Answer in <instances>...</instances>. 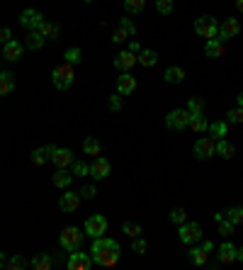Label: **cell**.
Masks as SVG:
<instances>
[{
	"label": "cell",
	"mask_w": 243,
	"mask_h": 270,
	"mask_svg": "<svg viewBox=\"0 0 243 270\" xmlns=\"http://www.w3.org/2000/svg\"><path fill=\"white\" fill-rule=\"evenodd\" d=\"M90 258H93V265H100V268H114V265L119 263V258H122V248L114 239L100 236V239H93Z\"/></svg>",
	"instance_id": "6da1fadb"
},
{
	"label": "cell",
	"mask_w": 243,
	"mask_h": 270,
	"mask_svg": "<svg viewBox=\"0 0 243 270\" xmlns=\"http://www.w3.org/2000/svg\"><path fill=\"white\" fill-rule=\"evenodd\" d=\"M51 81H54L56 90H68L73 81H76V66H71V64H61V66L54 68V73H51Z\"/></svg>",
	"instance_id": "7a4b0ae2"
},
{
	"label": "cell",
	"mask_w": 243,
	"mask_h": 270,
	"mask_svg": "<svg viewBox=\"0 0 243 270\" xmlns=\"http://www.w3.org/2000/svg\"><path fill=\"white\" fill-rule=\"evenodd\" d=\"M58 243H61L64 251L73 253V251H78L83 246V231L78 227H66V229L61 231V236H58Z\"/></svg>",
	"instance_id": "3957f363"
},
{
	"label": "cell",
	"mask_w": 243,
	"mask_h": 270,
	"mask_svg": "<svg viewBox=\"0 0 243 270\" xmlns=\"http://www.w3.org/2000/svg\"><path fill=\"white\" fill-rule=\"evenodd\" d=\"M195 32L202 37V39H216L219 37V22H216L212 15H202L195 20Z\"/></svg>",
	"instance_id": "277c9868"
},
{
	"label": "cell",
	"mask_w": 243,
	"mask_h": 270,
	"mask_svg": "<svg viewBox=\"0 0 243 270\" xmlns=\"http://www.w3.org/2000/svg\"><path fill=\"white\" fill-rule=\"evenodd\" d=\"M192 153L200 158V161H209L212 156H216V139L214 136H200L192 146Z\"/></svg>",
	"instance_id": "5b68a950"
},
{
	"label": "cell",
	"mask_w": 243,
	"mask_h": 270,
	"mask_svg": "<svg viewBox=\"0 0 243 270\" xmlns=\"http://www.w3.org/2000/svg\"><path fill=\"white\" fill-rule=\"evenodd\" d=\"M177 236H180V243H197L202 241V227L197 224V222H183L180 224V229H177Z\"/></svg>",
	"instance_id": "8992f818"
},
{
	"label": "cell",
	"mask_w": 243,
	"mask_h": 270,
	"mask_svg": "<svg viewBox=\"0 0 243 270\" xmlns=\"http://www.w3.org/2000/svg\"><path fill=\"white\" fill-rule=\"evenodd\" d=\"M188 124H190L188 107L173 110V112H168V117H165V127H168V129H173V132H183V129H188Z\"/></svg>",
	"instance_id": "52a82bcc"
},
{
	"label": "cell",
	"mask_w": 243,
	"mask_h": 270,
	"mask_svg": "<svg viewBox=\"0 0 243 270\" xmlns=\"http://www.w3.org/2000/svg\"><path fill=\"white\" fill-rule=\"evenodd\" d=\"M105 231H107V219L102 214L88 217V222H85V236L100 239V236H105Z\"/></svg>",
	"instance_id": "ba28073f"
},
{
	"label": "cell",
	"mask_w": 243,
	"mask_h": 270,
	"mask_svg": "<svg viewBox=\"0 0 243 270\" xmlns=\"http://www.w3.org/2000/svg\"><path fill=\"white\" fill-rule=\"evenodd\" d=\"M66 268L68 270H90L93 268V258H90V253H83L81 248H78V251H73V253L68 256Z\"/></svg>",
	"instance_id": "9c48e42d"
},
{
	"label": "cell",
	"mask_w": 243,
	"mask_h": 270,
	"mask_svg": "<svg viewBox=\"0 0 243 270\" xmlns=\"http://www.w3.org/2000/svg\"><path fill=\"white\" fill-rule=\"evenodd\" d=\"M41 22H44V15H41L39 10H34V8H25V10L20 13V25L27 27L29 32H32V29H39Z\"/></svg>",
	"instance_id": "30bf717a"
},
{
	"label": "cell",
	"mask_w": 243,
	"mask_h": 270,
	"mask_svg": "<svg viewBox=\"0 0 243 270\" xmlns=\"http://www.w3.org/2000/svg\"><path fill=\"white\" fill-rule=\"evenodd\" d=\"M238 32H241V25H238V20L236 17H226L221 25H219V41H229L233 37H238Z\"/></svg>",
	"instance_id": "8fae6325"
},
{
	"label": "cell",
	"mask_w": 243,
	"mask_h": 270,
	"mask_svg": "<svg viewBox=\"0 0 243 270\" xmlns=\"http://www.w3.org/2000/svg\"><path fill=\"white\" fill-rule=\"evenodd\" d=\"M81 192H71L66 188V192L58 197V207H61V212H76L78 207H81Z\"/></svg>",
	"instance_id": "7c38bea8"
},
{
	"label": "cell",
	"mask_w": 243,
	"mask_h": 270,
	"mask_svg": "<svg viewBox=\"0 0 243 270\" xmlns=\"http://www.w3.org/2000/svg\"><path fill=\"white\" fill-rule=\"evenodd\" d=\"M109 171H112V166H109V161L105 156H97V158H93V163H90V176H93V180H105V178L109 176Z\"/></svg>",
	"instance_id": "4fadbf2b"
},
{
	"label": "cell",
	"mask_w": 243,
	"mask_h": 270,
	"mask_svg": "<svg viewBox=\"0 0 243 270\" xmlns=\"http://www.w3.org/2000/svg\"><path fill=\"white\" fill-rule=\"evenodd\" d=\"M25 54V44L17 39H10L8 44H3V59L5 61H20Z\"/></svg>",
	"instance_id": "5bb4252c"
},
{
	"label": "cell",
	"mask_w": 243,
	"mask_h": 270,
	"mask_svg": "<svg viewBox=\"0 0 243 270\" xmlns=\"http://www.w3.org/2000/svg\"><path fill=\"white\" fill-rule=\"evenodd\" d=\"M51 161L56 163V168H71L73 166V151L71 149H58V146H51Z\"/></svg>",
	"instance_id": "9a60e30c"
},
{
	"label": "cell",
	"mask_w": 243,
	"mask_h": 270,
	"mask_svg": "<svg viewBox=\"0 0 243 270\" xmlns=\"http://www.w3.org/2000/svg\"><path fill=\"white\" fill-rule=\"evenodd\" d=\"M136 66V54L134 51H129V49H122L119 54L114 56V68L117 71H132V68Z\"/></svg>",
	"instance_id": "2e32d148"
},
{
	"label": "cell",
	"mask_w": 243,
	"mask_h": 270,
	"mask_svg": "<svg viewBox=\"0 0 243 270\" xmlns=\"http://www.w3.org/2000/svg\"><path fill=\"white\" fill-rule=\"evenodd\" d=\"M216 258H219V265H233L236 263V246L233 243H221L216 248Z\"/></svg>",
	"instance_id": "e0dca14e"
},
{
	"label": "cell",
	"mask_w": 243,
	"mask_h": 270,
	"mask_svg": "<svg viewBox=\"0 0 243 270\" xmlns=\"http://www.w3.org/2000/svg\"><path fill=\"white\" fill-rule=\"evenodd\" d=\"M136 90V78L129 71H122L119 78H117V93L119 95H132Z\"/></svg>",
	"instance_id": "ac0fdd59"
},
{
	"label": "cell",
	"mask_w": 243,
	"mask_h": 270,
	"mask_svg": "<svg viewBox=\"0 0 243 270\" xmlns=\"http://www.w3.org/2000/svg\"><path fill=\"white\" fill-rule=\"evenodd\" d=\"M51 183H54L58 190H66L71 183H73V173L68 171V168H56L54 178H51Z\"/></svg>",
	"instance_id": "d6986e66"
},
{
	"label": "cell",
	"mask_w": 243,
	"mask_h": 270,
	"mask_svg": "<svg viewBox=\"0 0 243 270\" xmlns=\"http://www.w3.org/2000/svg\"><path fill=\"white\" fill-rule=\"evenodd\" d=\"M39 32L44 34V39L46 41H58L61 39V27H58L56 22H46V20H44V22L39 25Z\"/></svg>",
	"instance_id": "ffe728a7"
},
{
	"label": "cell",
	"mask_w": 243,
	"mask_h": 270,
	"mask_svg": "<svg viewBox=\"0 0 243 270\" xmlns=\"http://www.w3.org/2000/svg\"><path fill=\"white\" fill-rule=\"evenodd\" d=\"M44 34H41L39 29H32L27 34V39H25V49H29V51H39V49H44Z\"/></svg>",
	"instance_id": "44dd1931"
},
{
	"label": "cell",
	"mask_w": 243,
	"mask_h": 270,
	"mask_svg": "<svg viewBox=\"0 0 243 270\" xmlns=\"http://www.w3.org/2000/svg\"><path fill=\"white\" fill-rule=\"evenodd\" d=\"M15 90V73L13 71H0V97L10 95Z\"/></svg>",
	"instance_id": "7402d4cb"
},
{
	"label": "cell",
	"mask_w": 243,
	"mask_h": 270,
	"mask_svg": "<svg viewBox=\"0 0 243 270\" xmlns=\"http://www.w3.org/2000/svg\"><path fill=\"white\" fill-rule=\"evenodd\" d=\"M204 54L209 56V59H221V56L226 54V46H224V41L209 39L207 44H204Z\"/></svg>",
	"instance_id": "603a6c76"
},
{
	"label": "cell",
	"mask_w": 243,
	"mask_h": 270,
	"mask_svg": "<svg viewBox=\"0 0 243 270\" xmlns=\"http://www.w3.org/2000/svg\"><path fill=\"white\" fill-rule=\"evenodd\" d=\"M83 153L97 158V156H102V144H100L95 136H85V141H83Z\"/></svg>",
	"instance_id": "cb8c5ba5"
},
{
	"label": "cell",
	"mask_w": 243,
	"mask_h": 270,
	"mask_svg": "<svg viewBox=\"0 0 243 270\" xmlns=\"http://www.w3.org/2000/svg\"><path fill=\"white\" fill-rule=\"evenodd\" d=\"M136 64H141L144 68H151L158 64V54L153 51V49H141L139 54H136Z\"/></svg>",
	"instance_id": "d4e9b609"
},
{
	"label": "cell",
	"mask_w": 243,
	"mask_h": 270,
	"mask_svg": "<svg viewBox=\"0 0 243 270\" xmlns=\"http://www.w3.org/2000/svg\"><path fill=\"white\" fill-rule=\"evenodd\" d=\"M188 258H190V263H192V265L204 268V265H207V260H209V253H207L202 246H200V248H190V251H188Z\"/></svg>",
	"instance_id": "484cf974"
},
{
	"label": "cell",
	"mask_w": 243,
	"mask_h": 270,
	"mask_svg": "<svg viewBox=\"0 0 243 270\" xmlns=\"http://www.w3.org/2000/svg\"><path fill=\"white\" fill-rule=\"evenodd\" d=\"M216 156H221V158H233L236 156V146L231 144L229 139H216Z\"/></svg>",
	"instance_id": "4316f807"
},
{
	"label": "cell",
	"mask_w": 243,
	"mask_h": 270,
	"mask_svg": "<svg viewBox=\"0 0 243 270\" xmlns=\"http://www.w3.org/2000/svg\"><path fill=\"white\" fill-rule=\"evenodd\" d=\"M188 129H192L195 134H202V132H207L209 129V122L204 120V115L200 112V115H190V124Z\"/></svg>",
	"instance_id": "83f0119b"
},
{
	"label": "cell",
	"mask_w": 243,
	"mask_h": 270,
	"mask_svg": "<svg viewBox=\"0 0 243 270\" xmlns=\"http://www.w3.org/2000/svg\"><path fill=\"white\" fill-rule=\"evenodd\" d=\"M163 78L170 83V85L183 83V81H185V68H183V66H168V68H165V76H163Z\"/></svg>",
	"instance_id": "f1b7e54d"
},
{
	"label": "cell",
	"mask_w": 243,
	"mask_h": 270,
	"mask_svg": "<svg viewBox=\"0 0 243 270\" xmlns=\"http://www.w3.org/2000/svg\"><path fill=\"white\" fill-rule=\"evenodd\" d=\"M51 161V146H41V149L32 151V163L34 166H46Z\"/></svg>",
	"instance_id": "f546056e"
},
{
	"label": "cell",
	"mask_w": 243,
	"mask_h": 270,
	"mask_svg": "<svg viewBox=\"0 0 243 270\" xmlns=\"http://www.w3.org/2000/svg\"><path fill=\"white\" fill-rule=\"evenodd\" d=\"M29 265H32L34 270H51V265H54V260H51V253H39V256H34Z\"/></svg>",
	"instance_id": "4dcf8cb0"
},
{
	"label": "cell",
	"mask_w": 243,
	"mask_h": 270,
	"mask_svg": "<svg viewBox=\"0 0 243 270\" xmlns=\"http://www.w3.org/2000/svg\"><path fill=\"white\" fill-rule=\"evenodd\" d=\"M214 222H216V227H219V234H221V236H231V234L236 231V224H231L224 214H214Z\"/></svg>",
	"instance_id": "1f68e13d"
},
{
	"label": "cell",
	"mask_w": 243,
	"mask_h": 270,
	"mask_svg": "<svg viewBox=\"0 0 243 270\" xmlns=\"http://www.w3.org/2000/svg\"><path fill=\"white\" fill-rule=\"evenodd\" d=\"M207 132H209V136H214V139H224L226 132H229V124H226V122H212Z\"/></svg>",
	"instance_id": "d6a6232c"
},
{
	"label": "cell",
	"mask_w": 243,
	"mask_h": 270,
	"mask_svg": "<svg viewBox=\"0 0 243 270\" xmlns=\"http://www.w3.org/2000/svg\"><path fill=\"white\" fill-rule=\"evenodd\" d=\"M224 217L229 219L231 224H236V227H243V207H229Z\"/></svg>",
	"instance_id": "836d02e7"
},
{
	"label": "cell",
	"mask_w": 243,
	"mask_h": 270,
	"mask_svg": "<svg viewBox=\"0 0 243 270\" xmlns=\"http://www.w3.org/2000/svg\"><path fill=\"white\" fill-rule=\"evenodd\" d=\"M144 8H146V0H124V10L129 15L144 13Z\"/></svg>",
	"instance_id": "e575fe53"
},
{
	"label": "cell",
	"mask_w": 243,
	"mask_h": 270,
	"mask_svg": "<svg viewBox=\"0 0 243 270\" xmlns=\"http://www.w3.org/2000/svg\"><path fill=\"white\" fill-rule=\"evenodd\" d=\"M71 173H73V178H85V176H90V166L83 163V161H73Z\"/></svg>",
	"instance_id": "d590c367"
},
{
	"label": "cell",
	"mask_w": 243,
	"mask_h": 270,
	"mask_svg": "<svg viewBox=\"0 0 243 270\" xmlns=\"http://www.w3.org/2000/svg\"><path fill=\"white\" fill-rule=\"evenodd\" d=\"M122 231H124L129 239H136V236H141V224H136V222H124V224H122Z\"/></svg>",
	"instance_id": "8d00e7d4"
},
{
	"label": "cell",
	"mask_w": 243,
	"mask_h": 270,
	"mask_svg": "<svg viewBox=\"0 0 243 270\" xmlns=\"http://www.w3.org/2000/svg\"><path fill=\"white\" fill-rule=\"evenodd\" d=\"M64 59H66V64L76 66V64H81V61H83V51L78 49V46H71V49L66 51V56H64Z\"/></svg>",
	"instance_id": "74e56055"
},
{
	"label": "cell",
	"mask_w": 243,
	"mask_h": 270,
	"mask_svg": "<svg viewBox=\"0 0 243 270\" xmlns=\"http://www.w3.org/2000/svg\"><path fill=\"white\" fill-rule=\"evenodd\" d=\"M188 112L190 115H200V112H204V100L202 97H190L188 100Z\"/></svg>",
	"instance_id": "f35d334b"
},
{
	"label": "cell",
	"mask_w": 243,
	"mask_h": 270,
	"mask_svg": "<svg viewBox=\"0 0 243 270\" xmlns=\"http://www.w3.org/2000/svg\"><path fill=\"white\" fill-rule=\"evenodd\" d=\"M226 124H243V107H233L226 112Z\"/></svg>",
	"instance_id": "ab89813d"
},
{
	"label": "cell",
	"mask_w": 243,
	"mask_h": 270,
	"mask_svg": "<svg viewBox=\"0 0 243 270\" xmlns=\"http://www.w3.org/2000/svg\"><path fill=\"white\" fill-rule=\"evenodd\" d=\"M8 270H22L27 268V260H25V256H13L8 258V265H5Z\"/></svg>",
	"instance_id": "60d3db41"
},
{
	"label": "cell",
	"mask_w": 243,
	"mask_h": 270,
	"mask_svg": "<svg viewBox=\"0 0 243 270\" xmlns=\"http://www.w3.org/2000/svg\"><path fill=\"white\" fill-rule=\"evenodd\" d=\"M168 219H170L173 224H177V227H180V224H183V222L188 219V212H185L183 207H175V209H173V212L168 214Z\"/></svg>",
	"instance_id": "b9f144b4"
},
{
	"label": "cell",
	"mask_w": 243,
	"mask_h": 270,
	"mask_svg": "<svg viewBox=\"0 0 243 270\" xmlns=\"http://www.w3.org/2000/svg\"><path fill=\"white\" fill-rule=\"evenodd\" d=\"M175 8V0H156V10L161 15H170Z\"/></svg>",
	"instance_id": "7bdbcfd3"
},
{
	"label": "cell",
	"mask_w": 243,
	"mask_h": 270,
	"mask_svg": "<svg viewBox=\"0 0 243 270\" xmlns=\"http://www.w3.org/2000/svg\"><path fill=\"white\" fill-rule=\"evenodd\" d=\"M124 105H127V102H124V95H112V97H109V110H112V112H122V110H124Z\"/></svg>",
	"instance_id": "ee69618b"
},
{
	"label": "cell",
	"mask_w": 243,
	"mask_h": 270,
	"mask_svg": "<svg viewBox=\"0 0 243 270\" xmlns=\"http://www.w3.org/2000/svg\"><path fill=\"white\" fill-rule=\"evenodd\" d=\"M132 251H134V253H139V256H144V253H146V241H144L141 236L132 239Z\"/></svg>",
	"instance_id": "f6af8a7d"
},
{
	"label": "cell",
	"mask_w": 243,
	"mask_h": 270,
	"mask_svg": "<svg viewBox=\"0 0 243 270\" xmlns=\"http://www.w3.org/2000/svg\"><path fill=\"white\" fill-rule=\"evenodd\" d=\"M119 27L129 34V37H136V25L129 20V17H122V22H119Z\"/></svg>",
	"instance_id": "bcb514c9"
},
{
	"label": "cell",
	"mask_w": 243,
	"mask_h": 270,
	"mask_svg": "<svg viewBox=\"0 0 243 270\" xmlns=\"http://www.w3.org/2000/svg\"><path fill=\"white\" fill-rule=\"evenodd\" d=\"M95 195H97V188H95V185H90V183H85V185L81 188V197H83V200H93Z\"/></svg>",
	"instance_id": "7dc6e473"
},
{
	"label": "cell",
	"mask_w": 243,
	"mask_h": 270,
	"mask_svg": "<svg viewBox=\"0 0 243 270\" xmlns=\"http://www.w3.org/2000/svg\"><path fill=\"white\" fill-rule=\"evenodd\" d=\"M112 41H114V44H124V41H129V34H127V32L119 27L117 32H114V34H112Z\"/></svg>",
	"instance_id": "c3c4849f"
},
{
	"label": "cell",
	"mask_w": 243,
	"mask_h": 270,
	"mask_svg": "<svg viewBox=\"0 0 243 270\" xmlns=\"http://www.w3.org/2000/svg\"><path fill=\"white\" fill-rule=\"evenodd\" d=\"M10 39H13V32H10V27H0V44H8Z\"/></svg>",
	"instance_id": "681fc988"
},
{
	"label": "cell",
	"mask_w": 243,
	"mask_h": 270,
	"mask_svg": "<svg viewBox=\"0 0 243 270\" xmlns=\"http://www.w3.org/2000/svg\"><path fill=\"white\" fill-rule=\"evenodd\" d=\"M129 51H134V54H139V51H141V44H139L136 39H132V41H129Z\"/></svg>",
	"instance_id": "f907efd6"
},
{
	"label": "cell",
	"mask_w": 243,
	"mask_h": 270,
	"mask_svg": "<svg viewBox=\"0 0 243 270\" xmlns=\"http://www.w3.org/2000/svg\"><path fill=\"white\" fill-rule=\"evenodd\" d=\"M202 248L207 251V253H212V251H214V243H212V241H202Z\"/></svg>",
	"instance_id": "816d5d0a"
},
{
	"label": "cell",
	"mask_w": 243,
	"mask_h": 270,
	"mask_svg": "<svg viewBox=\"0 0 243 270\" xmlns=\"http://www.w3.org/2000/svg\"><path fill=\"white\" fill-rule=\"evenodd\" d=\"M236 260H238V263H243V246H241V248H236Z\"/></svg>",
	"instance_id": "f5cc1de1"
},
{
	"label": "cell",
	"mask_w": 243,
	"mask_h": 270,
	"mask_svg": "<svg viewBox=\"0 0 243 270\" xmlns=\"http://www.w3.org/2000/svg\"><path fill=\"white\" fill-rule=\"evenodd\" d=\"M8 265V256L5 253H0V268H5Z\"/></svg>",
	"instance_id": "db71d44e"
},
{
	"label": "cell",
	"mask_w": 243,
	"mask_h": 270,
	"mask_svg": "<svg viewBox=\"0 0 243 270\" xmlns=\"http://www.w3.org/2000/svg\"><path fill=\"white\" fill-rule=\"evenodd\" d=\"M236 8H238V13H243V0H236Z\"/></svg>",
	"instance_id": "11a10c76"
},
{
	"label": "cell",
	"mask_w": 243,
	"mask_h": 270,
	"mask_svg": "<svg viewBox=\"0 0 243 270\" xmlns=\"http://www.w3.org/2000/svg\"><path fill=\"white\" fill-rule=\"evenodd\" d=\"M236 100H238V107H243V93H238V97H236Z\"/></svg>",
	"instance_id": "9f6ffc18"
},
{
	"label": "cell",
	"mask_w": 243,
	"mask_h": 270,
	"mask_svg": "<svg viewBox=\"0 0 243 270\" xmlns=\"http://www.w3.org/2000/svg\"><path fill=\"white\" fill-rule=\"evenodd\" d=\"M83 3H95V0H83Z\"/></svg>",
	"instance_id": "6f0895ef"
},
{
	"label": "cell",
	"mask_w": 243,
	"mask_h": 270,
	"mask_svg": "<svg viewBox=\"0 0 243 270\" xmlns=\"http://www.w3.org/2000/svg\"><path fill=\"white\" fill-rule=\"evenodd\" d=\"M0 66H3V56H0Z\"/></svg>",
	"instance_id": "680465c9"
}]
</instances>
